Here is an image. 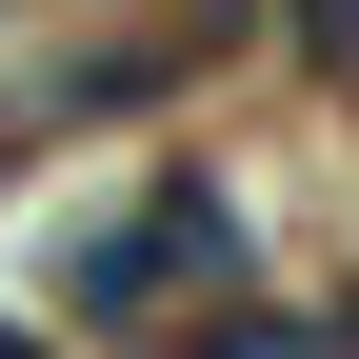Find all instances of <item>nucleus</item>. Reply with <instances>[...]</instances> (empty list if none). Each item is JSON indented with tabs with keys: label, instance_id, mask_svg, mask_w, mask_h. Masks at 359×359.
I'll return each mask as SVG.
<instances>
[{
	"label": "nucleus",
	"instance_id": "obj_1",
	"mask_svg": "<svg viewBox=\"0 0 359 359\" xmlns=\"http://www.w3.org/2000/svg\"><path fill=\"white\" fill-rule=\"evenodd\" d=\"M60 299L100 339H219V299H259L240 280V200H219V180H140V200L60 259Z\"/></svg>",
	"mask_w": 359,
	"mask_h": 359
},
{
	"label": "nucleus",
	"instance_id": "obj_2",
	"mask_svg": "<svg viewBox=\"0 0 359 359\" xmlns=\"http://www.w3.org/2000/svg\"><path fill=\"white\" fill-rule=\"evenodd\" d=\"M280 20H299V60H320L339 100H359V0H280Z\"/></svg>",
	"mask_w": 359,
	"mask_h": 359
}]
</instances>
